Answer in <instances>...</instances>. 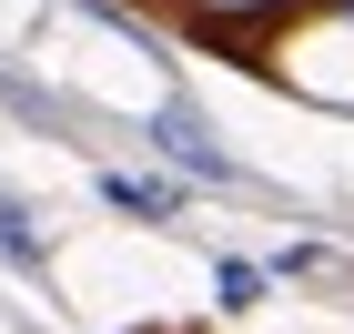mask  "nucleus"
<instances>
[{
  "label": "nucleus",
  "mask_w": 354,
  "mask_h": 334,
  "mask_svg": "<svg viewBox=\"0 0 354 334\" xmlns=\"http://www.w3.org/2000/svg\"><path fill=\"white\" fill-rule=\"evenodd\" d=\"M172 10H183L192 30H213V41H253V30H263V21H283L294 0H172Z\"/></svg>",
  "instance_id": "3"
},
{
  "label": "nucleus",
  "mask_w": 354,
  "mask_h": 334,
  "mask_svg": "<svg viewBox=\"0 0 354 334\" xmlns=\"http://www.w3.org/2000/svg\"><path fill=\"white\" fill-rule=\"evenodd\" d=\"M334 10H354V0H334Z\"/></svg>",
  "instance_id": "7"
},
{
  "label": "nucleus",
  "mask_w": 354,
  "mask_h": 334,
  "mask_svg": "<svg viewBox=\"0 0 354 334\" xmlns=\"http://www.w3.org/2000/svg\"><path fill=\"white\" fill-rule=\"evenodd\" d=\"M142 142H152V152H162V163L183 172V183H213V193H243V163H233V152L213 142V122H203L192 102H162V111H142Z\"/></svg>",
  "instance_id": "1"
},
{
  "label": "nucleus",
  "mask_w": 354,
  "mask_h": 334,
  "mask_svg": "<svg viewBox=\"0 0 354 334\" xmlns=\"http://www.w3.org/2000/svg\"><path fill=\"white\" fill-rule=\"evenodd\" d=\"M0 263H10V274H51V233H41L30 203H10V193H0Z\"/></svg>",
  "instance_id": "4"
},
{
  "label": "nucleus",
  "mask_w": 354,
  "mask_h": 334,
  "mask_svg": "<svg viewBox=\"0 0 354 334\" xmlns=\"http://www.w3.org/2000/svg\"><path fill=\"white\" fill-rule=\"evenodd\" d=\"M91 193H102L111 213H132V223H183V183H152V172L102 163V172H91Z\"/></svg>",
  "instance_id": "2"
},
{
  "label": "nucleus",
  "mask_w": 354,
  "mask_h": 334,
  "mask_svg": "<svg viewBox=\"0 0 354 334\" xmlns=\"http://www.w3.org/2000/svg\"><path fill=\"white\" fill-rule=\"evenodd\" d=\"M0 111H21V122H61V102H51V91L10 82V71H0Z\"/></svg>",
  "instance_id": "6"
},
{
  "label": "nucleus",
  "mask_w": 354,
  "mask_h": 334,
  "mask_svg": "<svg viewBox=\"0 0 354 334\" xmlns=\"http://www.w3.org/2000/svg\"><path fill=\"white\" fill-rule=\"evenodd\" d=\"M263 263H243V253H223V263H213V294H223V314H253V304H263Z\"/></svg>",
  "instance_id": "5"
}]
</instances>
